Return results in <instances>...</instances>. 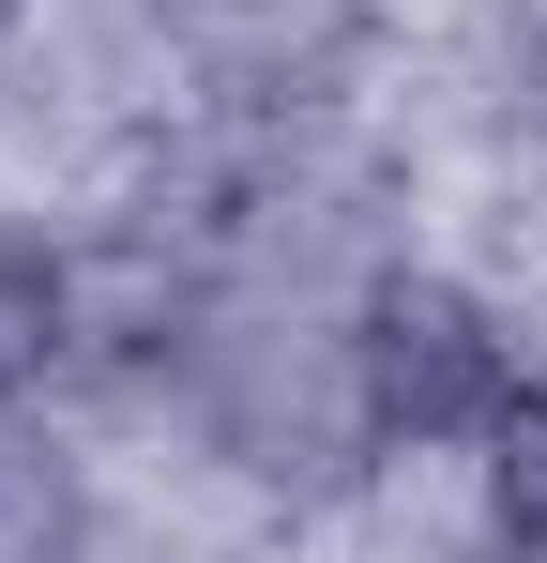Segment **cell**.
I'll return each instance as SVG.
<instances>
[{
  "instance_id": "4",
  "label": "cell",
  "mask_w": 547,
  "mask_h": 563,
  "mask_svg": "<svg viewBox=\"0 0 547 563\" xmlns=\"http://www.w3.org/2000/svg\"><path fill=\"white\" fill-rule=\"evenodd\" d=\"M0 563H107V472L77 411H0Z\"/></svg>"
},
{
  "instance_id": "2",
  "label": "cell",
  "mask_w": 547,
  "mask_h": 563,
  "mask_svg": "<svg viewBox=\"0 0 547 563\" xmlns=\"http://www.w3.org/2000/svg\"><path fill=\"white\" fill-rule=\"evenodd\" d=\"M335 320H350V380H365V427H380L395 472L411 457H471V442L502 427V396L533 380L517 289L471 275V260H426V244H395Z\"/></svg>"
},
{
  "instance_id": "5",
  "label": "cell",
  "mask_w": 547,
  "mask_h": 563,
  "mask_svg": "<svg viewBox=\"0 0 547 563\" xmlns=\"http://www.w3.org/2000/svg\"><path fill=\"white\" fill-rule=\"evenodd\" d=\"M77 380V213L0 198V411H46Z\"/></svg>"
},
{
  "instance_id": "6",
  "label": "cell",
  "mask_w": 547,
  "mask_h": 563,
  "mask_svg": "<svg viewBox=\"0 0 547 563\" xmlns=\"http://www.w3.org/2000/svg\"><path fill=\"white\" fill-rule=\"evenodd\" d=\"M456 472H471V563H547V351Z\"/></svg>"
},
{
  "instance_id": "3",
  "label": "cell",
  "mask_w": 547,
  "mask_h": 563,
  "mask_svg": "<svg viewBox=\"0 0 547 563\" xmlns=\"http://www.w3.org/2000/svg\"><path fill=\"white\" fill-rule=\"evenodd\" d=\"M380 62H395L380 0H182L168 15V122H198V137H350Z\"/></svg>"
},
{
  "instance_id": "7",
  "label": "cell",
  "mask_w": 547,
  "mask_h": 563,
  "mask_svg": "<svg viewBox=\"0 0 547 563\" xmlns=\"http://www.w3.org/2000/svg\"><path fill=\"white\" fill-rule=\"evenodd\" d=\"M456 92H471V122H487V153L547 168V0H487V15H471Z\"/></svg>"
},
{
  "instance_id": "8",
  "label": "cell",
  "mask_w": 547,
  "mask_h": 563,
  "mask_svg": "<svg viewBox=\"0 0 547 563\" xmlns=\"http://www.w3.org/2000/svg\"><path fill=\"white\" fill-rule=\"evenodd\" d=\"M31 31H46V0H0V92L31 77Z\"/></svg>"
},
{
  "instance_id": "1",
  "label": "cell",
  "mask_w": 547,
  "mask_h": 563,
  "mask_svg": "<svg viewBox=\"0 0 547 563\" xmlns=\"http://www.w3.org/2000/svg\"><path fill=\"white\" fill-rule=\"evenodd\" d=\"M168 427L213 487H244L274 518H335L395 472L380 427H365V380H350V320L304 305V289H228V320L198 335Z\"/></svg>"
}]
</instances>
